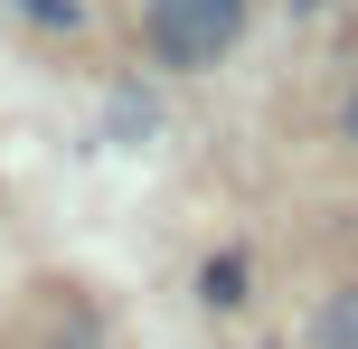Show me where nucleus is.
I'll use <instances>...</instances> for the list:
<instances>
[{
	"label": "nucleus",
	"mask_w": 358,
	"mask_h": 349,
	"mask_svg": "<svg viewBox=\"0 0 358 349\" xmlns=\"http://www.w3.org/2000/svg\"><path fill=\"white\" fill-rule=\"evenodd\" d=\"M349 142H358V94H349Z\"/></svg>",
	"instance_id": "5"
},
{
	"label": "nucleus",
	"mask_w": 358,
	"mask_h": 349,
	"mask_svg": "<svg viewBox=\"0 0 358 349\" xmlns=\"http://www.w3.org/2000/svg\"><path fill=\"white\" fill-rule=\"evenodd\" d=\"M198 293H208L217 312H227V302H245V255H217L208 274H198Z\"/></svg>",
	"instance_id": "3"
},
{
	"label": "nucleus",
	"mask_w": 358,
	"mask_h": 349,
	"mask_svg": "<svg viewBox=\"0 0 358 349\" xmlns=\"http://www.w3.org/2000/svg\"><path fill=\"white\" fill-rule=\"evenodd\" d=\"M321 349H358V283L321 302Z\"/></svg>",
	"instance_id": "2"
},
{
	"label": "nucleus",
	"mask_w": 358,
	"mask_h": 349,
	"mask_svg": "<svg viewBox=\"0 0 358 349\" xmlns=\"http://www.w3.org/2000/svg\"><path fill=\"white\" fill-rule=\"evenodd\" d=\"M245 29V0H151V38L170 66H217Z\"/></svg>",
	"instance_id": "1"
},
{
	"label": "nucleus",
	"mask_w": 358,
	"mask_h": 349,
	"mask_svg": "<svg viewBox=\"0 0 358 349\" xmlns=\"http://www.w3.org/2000/svg\"><path fill=\"white\" fill-rule=\"evenodd\" d=\"M29 19H48V29H76V0H19Z\"/></svg>",
	"instance_id": "4"
}]
</instances>
